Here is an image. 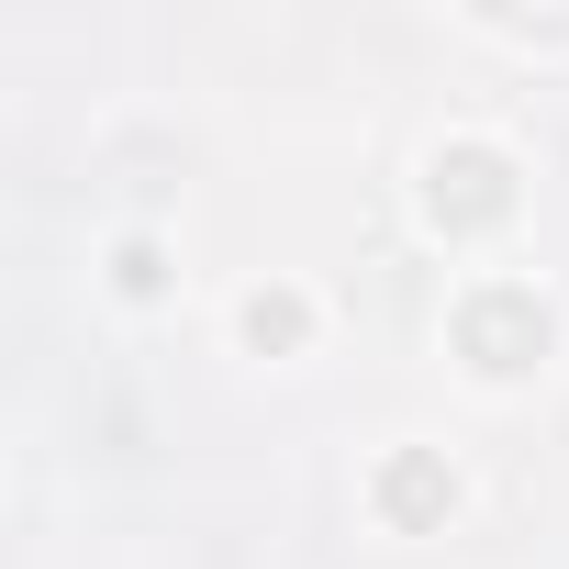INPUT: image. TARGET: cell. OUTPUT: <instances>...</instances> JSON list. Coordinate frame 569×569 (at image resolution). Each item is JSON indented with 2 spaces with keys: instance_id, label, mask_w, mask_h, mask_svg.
Returning <instances> with one entry per match:
<instances>
[{
  "instance_id": "1",
  "label": "cell",
  "mask_w": 569,
  "mask_h": 569,
  "mask_svg": "<svg viewBox=\"0 0 569 569\" xmlns=\"http://www.w3.org/2000/svg\"><path fill=\"white\" fill-rule=\"evenodd\" d=\"M469 347H480V369H525V358L547 347V313H536L525 291H480V302H469Z\"/></svg>"
},
{
  "instance_id": "2",
  "label": "cell",
  "mask_w": 569,
  "mask_h": 569,
  "mask_svg": "<svg viewBox=\"0 0 569 569\" xmlns=\"http://www.w3.org/2000/svg\"><path fill=\"white\" fill-rule=\"evenodd\" d=\"M380 502H391L402 525H425V513H447V502H458V480H447L436 458H391V469H380Z\"/></svg>"
},
{
  "instance_id": "3",
  "label": "cell",
  "mask_w": 569,
  "mask_h": 569,
  "mask_svg": "<svg viewBox=\"0 0 569 569\" xmlns=\"http://www.w3.org/2000/svg\"><path fill=\"white\" fill-rule=\"evenodd\" d=\"M246 336H257V347H291V336H302V302H291V291H257V302H246Z\"/></svg>"
}]
</instances>
